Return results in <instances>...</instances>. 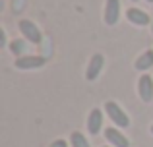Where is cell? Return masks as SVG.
I'll use <instances>...</instances> for the list:
<instances>
[{
    "label": "cell",
    "instance_id": "6da1fadb",
    "mask_svg": "<svg viewBox=\"0 0 153 147\" xmlns=\"http://www.w3.org/2000/svg\"><path fill=\"white\" fill-rule=\"evenodd\" d=\"M103 110H105V114L108 116V120L112 122V126H116V128L128 130L132 126L130 116H128V112L124 110V106H120L118 101H112V99L105 101L103 103Z\"/></svg>",
    "mask_w": 153,
    "mask_h": 147
},
{
    "label": "cell",
    "instance_id": "7a4b0ae2",
    "mask_svg": "<svg viewBox=\"0 0 153 147\" xmlns=\"http://www.w3.org/2000/svg\"><path fill=\"white\" fill-rule=\"evenodd\" d=\"M18 29H19V33H22V37L27 39L31 45H41L43 43V31L39 29V25L35 21H31V19H27V18L19 19Z\"/></svg>",
    "mask_w": 153,
    "mask_h": 147
},
{
    "label": "cell",
    "instance_id": "3957f363",
    "mask_svg": "<svg viewBox=\"0 0 153 147\" xmlns=\"http://www.w3.org/2000/svg\"><path fill=\"white\" fill-rule=\"evenodd\" d=\"M47 66V58L43 54H25V56H19L14 60V68L27 72V70H39Z\"/></svg>",
    "mask_w": 153,
    "mask_h": 147
},
{
    "label": "cell",
    "instance_id": "277c9868",
    "mask_svg": "<svg viewBox=\"0 0 153 147\" xmlns=\"http://www.w3.org/2000/svg\"><path fill=\"white\" fill-rule=\"evenodd\" d=\"M136 91L142 103H151L153 101V78L149 74H142L136 81Z\"/></svg>",
    "mask_w": 153,
    "mask_h": 147
},
{
    "label": "cell",
    "instance_id": "5b68a950",
    "mask_svg": "<svg viewBox=\"0 0 153 147\" xmlns=\"http://www.w3.org/2000/svg\"><path fill=\"white\" fill-rule=\"evenodd\" d=\"M103 68H105V56L101 52L91 54L89 62H87V66H85V79L87 81H97L101 72H103Z\"/></svg>",
    "mask_w": 153,
    "mask_h": 147
},
{
    "label": "cell",
    "instance_id": "8992f818",
    "mask_svg": "<svg viewBox=\"0 0 153 147\" xmlns=\"http://www.w3.org/2000/svg\"><path fill=\"white\" fill-rule=\"evenodd\" d=\"M103 136L107 140V145L111 147H130V140L124 136V132L116 126H108L103 130Z\"/></svg>",
    "mask_w": 153,
    "mask_h": 147
},
{
    "label": "cell",
    "instance_id": "52a82bcc",
    "mask_svg": "<svg viewBox=\"0 0 153 147\" xmlns=\"http://www.w3.org/2000/svg\"><path fill=\"white\" fill-rule=\"evenodd\" d=\"M103 122H105V116H103V110L101 109H91L89 114H87V120H85V130L89 136H99L103 132Z\"/></svg>",
    "mask_w": 153,
    "mask_h": 147
},
{
    "label": "cell",
    "instance_id": "ba28073f",
    "mask_svg": "<svg viewBox=\"0 0 153 147\" xmlns=\"http://www.w3.org/2000/svg\"><path fill=\"white\" fill-rule=\"evenodd\" d=\"M126 19L132 23V25H138V27H146V25H151V16L147 14L146 10L138 6H130L126 12H124Z\"/></svg>",
    "mask_w": 153,
    "mask_h": 147
},
{
    "label": "cell",
    "instance_id": "9c48e42d",
    "mask_svg": "<svg viewBox=\"0 0 153 147\" xmlns=\"http://www.w3.org/2000/svg\"><path fill=\"white\" fill-rule=\"evenodd\" d=\"M120 19V0H105L103 8V21L105 25H116Z\"/></svg>",
    "mask_w": 153,
    "mask_h": 147
},
{
    "label": "cell",
    "instance_id": "30bf717a",
    "mask_svg": "<svg viewBox=\"0 0 153 147\" xmlns=\"http://www.w3.org/2000/svg\"><path fill=\"white\" fill-rule=\"evenodd\" d=\"M31 47L33 45H31L27 39L19 37V39H12L10 45H8V50H10L16 58H19V56H25V54H31Z\"/></svg>",
    "mask_w": 153,
    "mask_h": 147
},
{
    "label": "cell",
    "instance_id": "8fae6325",
    "mask_svg": "<svg viewBox=\"0 0 153 147\" xmlns=\"http://www.w3.org/2000/svg\"><path fill=\"white\" fill-rule=\"evenodd\" d=\"M151 68H153V49H147L134 60V70L146 74L147 70H151Z\"/></svg>",
    "mask_w": 153,
    "mask_h": 147
},
{
    "label": "cell",
    "instance_id": "7c38bea8",
    "mask_svg": "<svg viewBox=\"0 0 153 147\" xmlns=\"http://www.w3.org/2000/svg\"><path fill=\"white\" fill-rule=\"evenodd\" d=\"M70 147H91V143H89V140H87V136L83 132L74 130V132L70 134Z\"/></svg>",
    "mask_w": 153,
    "mask_h": 147
},
{
    "label": "cell",
    "instance_id": "4fadbf2b",
    "mask_svg": "<svg viewBox=\"0 0 153 147\" xmlns=\"http://www.w3.org/2000/svg\"><path fill=\"white\" fill-rule=\"evenodd\" d=\"M8 45H10V41H8L6 29H4V27H0V49H6Z\"/></svg>",
    "mask_w": 153,
    "mask_h": 147
},
{
    "label": "cell",
    "instance_id": "5bb4252c",
    "mask_svg": "<svg viewBox=\"0 0 153 147\" xmlns=\"http://www.w3.org/2000/svg\"><path fill=\"white\" fill-rule=\"evenodd\" d=\"M49 147H70V141H66V140H62V137H58V140L51 141Z\"/></svg>",
    "mask_w": 153,
    "mask_h": 147
},
{
    "label": "cell",
    "instance_id": "9a60e30c",
    "mask_svg": "<svg viewBox=\"0 0 153 147\" xmlns=\"http://www.w3.org/2000/svg\"><path fill=\"white\" fill-rule=\"evenodd\" d=\"M149 132H151V136H153V124L149 126Z\"/></svg>",
    "mask_w": 153,
    "mask_h": 147
},
{
    "label": "cell",
    "instance_id": "2e32d148",
    "mask_svg": "<svg viewBox=\"0 0 153 147\" xmlns=\"http://www.w3.org/2000/svg\"><path fill=\"white\" fill-rule=\"evenodd\" d=\"M151 35H153V19H151Z\"/></svg>",
    "mask_w": 153,
    "mask_h": 147
},
{
    "label": "cell",
    "instance_id": "e0dca14e",
    "mask_svg": "<svg viewBox=\"0 0 153 147\" xmlns=\"http://www.w3.org/2000/svg\"><path fill=\"white\" fill-rule=\"evenodd\" d=\"M146 2H149V4H153V0H146Z\"/></svg>",
    "mask_w": 153,
    "mask_h": 147
},
{
    "label": "cell",
    "instance_id": "ac0fdd59",
    "mask_svg": "<svg viewBox=\"0 0 153 147\" xmlns=\"http://www.w3.org/2000/svg\"><path fill=\"white\" fill-rule=\"evenodd\" d=\"M101 147H111V145H101Z\"/></svg>",
    "mask_w": 153,
    "mask_h": 147
},
{
    "label": "cell",
    "instance_id": "d6986e66",
    "mask_svg": "<svg viewBox=\"0 0 153 147\" xmlns=\"http://www.w3.org/2000/svg\"><path fill=\"white\" fill-rule=\"evenodd\" d=\"M132 2H138V0H132Z\"/></svg>",
    "mask_w": 153,
    "mask_h": 147
}]
</instances>
